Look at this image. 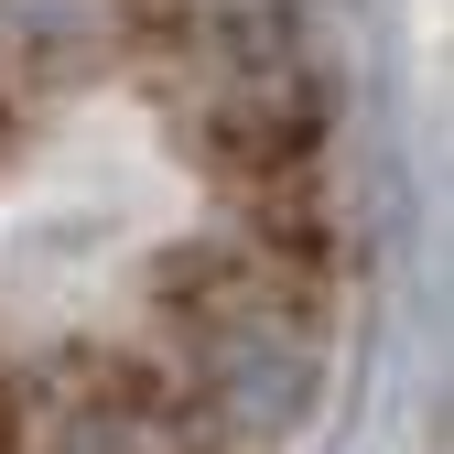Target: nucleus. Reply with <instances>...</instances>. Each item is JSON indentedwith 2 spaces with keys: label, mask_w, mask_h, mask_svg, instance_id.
Masks as SVG:
<instances>
[{
  "label": "nucleus",
  "mask_w": 454,
  "mask_h": 454,
  "mask_svg": "<svg viewBox=\"0 0 454 454\" xmlns=\"http://www.w3.org/2000/svg\"><path fill=\"white\" fill-rule=\"evenodd\" d=\"M325 227L270 87H0V454H260L314 389Z\"/></svg>",
  "instance_id": "1"
}]
</instances>
